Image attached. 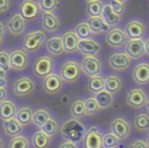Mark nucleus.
<instances>
[{
  "label": "nucleus",
  "instance_id": "nucleus-31",
  "mask_svg": "<svg viewBox=\"0 0 149 148\" xmlns=\"http://www.w3.org/2000/svg\"><path fill=\"white\" fill-rule=\"evenodd\" d=\"M135 128L139 132H147L149 131V113H139L134 118Z\"/></svg>",
  "mask_w": 149,
  "mask_h": 148
},
{
  "label": "nucleus",
  "instance_id": "nucleus-9",
  "mask_svg": "<svg viewBox=\"0 0 149 148\" xmlns=\"http://www.w3.org/2000/svg\"><path fill=\"white\" fill-rule=\"evenodd\" d=\"M147 93L141 87H133L129 89L126 94V104L135 110H140L145 107L147 101Z\"/></svg>",
  "mask_w": 149,
  "mask_h": 148
},
{
  "label": "nucleus",
  "instance_id": "nucleus-55",
  "mask_svg": "<svg viewBox=\"0 0 149 148\" xmlns=\"http://www.w3.org/2000/svg\"><path fill=\"white\" fill-rule=\"evenodd\" d=\"M86 2H89V1H92V0H85Z\"/></svg>",
  "mask_w": 149,
  "mask_h": 148
},
{
  "label": "nucleus",
  "instance_id": "nucleus-49",
  "mask_svg": "<svg viewBox=\"0 0 149 148\" xmlns=\"http://www.w3.org/2000/svg\"><path fill=\"white\" fill-rule=\"evenodd\" d=\"M7 95H8V92H7L6 87H0V103L3 101L4 99H7Z\"/></svg>",
  "mask_w": 149,
  "mask_h": 148
},
{
  "label": "nucleus",
  "instance_id": "nucleus-6",
  "mask_svg": "<svg viewBox=\"0 0 149 148\" xmlns=\"http://www.w3.org/2000/svg\"><path fill=\"white\" fill-rule=\"evenodd\" d=\"M106 42L113 49H122L125 48L128 42V37L125 33V30L121 26H113L107 32Z\"/></svg>",
  "mask_w": 149,
  "mask_h": 148
},
{
  "label": "nucleus",
  "instance_id": "nucleus-5",
  "mask_svg": "<svg viewBox=\"0 0 149 148\" xmlns=\"http://www.w3.org/2000/svg\"><path fill=\"white\" fill-rule=\"evenodd\" d=\"M125 33L128 39H144L147 34V26L143 19L138 17L130 18L125 24Z\"/></svg>",
  "mask_w": 149,
  "mask_h": 148
},
{
  "label": "nucleus",
  "instance_id": "nucleus-51",
  "mask_svg": "<svg viewBox=\"0 0 149 148\" xmlns=\"http://www.w3.org/2000/svg\"><path fill=\"white\" fill-rule=\"evenodd\" d=\"M4 147V141H3V138L0 136V148H3Z\"/></svg>",
  "mask_w": 149,
  "mask_h": 148
},
{
  "label": "nucleus",
  "instance_id": "nucleus-4",
  "mask_svg": "<svg viewBox=\"0 0 149 148\" xmlns=\"http://www.w3.org/2000/svg\"><path fill=\"white\" fill-rule=\"evenodd\" d=\"M33 73L40 78H45L55 69V60L49 55H41L33 61Z\"/></svg>",
  "mask_w": 149,
  "mask_h": 148
},
{
  "label": "nucleus",
  "instance_id": "nucleus-19",
  "mask_svg": "<svg viewBox=\"0 0 149 148\" xmlns=\"http://www.w3.org/2000/svg\"><path fill=\"white\" fill-rule=\"evenodd\" d=\"M77 50L83 55H90V56H96L100 54L102 50L100 42L95 40L94 38L90 37L87 39H80L78 42Z\"/></svg>",
  "mask_w": 149,
  "mask_h": 148
},
{
  "label": "nucleus",
  "instance_id": "nucleus-43",
  "mask_svg": "<svg viewBox=\"0 0 149 148\" xmlns=\"http://www.w3.org/2000/svg\"><path fill=\"white\" fill-rule=\"evenodd\" d=\"M109 3L111 4L113 11L120 16H123L127 11V6H126V3H124V2H121L119 0H110Z\"/></svg>",
  "mask_w": 149,
  "mask_h": 148
},
{
  "label": "nucleus",
  "instance_id": "nucleus-37",
  "mask_svg": "<svg viewBox=\"0 0 149 148\" xmlns=\"http://www.w3.org/2000/svg\"><path fill=\"white\" fill-rule=\"evenodd\" d=\"M40 128H41L42 132H44L47 136H49L52 138L58 131V123L55 119L51 117V118H50L43 126L40 127Z\"/></svg>",
  "mask_w": 149,
  "mask_h": 148
},
{
  "label": "nucleus",
  "instance_id": "nucleus-15",
  "mask_svg": "<svg viewBox=\"0 0 149 148\" xmlns=\"http://www.w3.org/2000/svg\"><path fill=\"white\" fill-rule=\"evenodd\" d=\"M125 52L132 60H140L146 55L144 39H129L125 46Z\"/></svg>",
  "mask_w": 149,
  "mask_h": 148
},
{
  "label": "nucleus",
  "instance_id": "nucleus-10",
  "mask_svg": "<svg viewBox=\"0 0 149 148\" xmlns=\"http://www.w3.org/2000/svg\"><path fill=\"white\" fill-rule=\"evenodd\" d=\"M30 58L28 52L22 48H17L10 52V69L22 72L29 67Z\"/></svg>",
  "mask_w": 149,
  "mask_h": 148
},
{
  "label": "nucleus",
  "instance_id": "nucleus-40",
  "mask_svg": "<svg viewBox=\"0 0 149 148\" xmlns=\"http://www.w3.org/2000/svg\"><path fill=\"white\" fill-rule=\"evenodd\" d=\"M120 140L112 132L104 133L102 135V148H115L119 147Z\"/></svg>",
  "mask_w": 149,
  "mask_h": 148
},
{
  "label": "nucleus",
  "instance_id": "nucleus-12",
  "mask_svg": "<svg viewBox=\"0 0 149 148\" xmlns=\"http://www.w3.org/2000/svg\"><path fill=\"white\" fill-rule=\"evenodd\" d=\"M132 59L125 51H118L111 54L109 58V65L115 71L123 72L130 68Z\"/></svg>",
  "mask_w": 149,
  "mask_h": 148
},
{
  "label": "nucleus",
  "instance_id": "nucleus-47",
  "mask_svg": "<svg viewBox=\"0 0 149 148\" xmlns=\"http://www.w3.org/2000/svg\"><path fill=\"white\" fill-rule=\"evenodd\" d=\"M59 148H78V145H77V143L73 142V141L65 140L64 142L60 145Z\"/></svg>",
  "mask_w": 149,
  "mask_h": 148
},
{
  "label": "nucleus",
  "instance_id": "nucleus-2",
  "mask_svg": "<svg viewBox=\"0 0 149 148\" xmlns=\"http://www.w3.org/2000/svg\"><path fill=\"white\" fill-rule=\"evenodd\" d=\"M46 40H47V34L45 31L42 28L33 30L24 37L22 42V49L30 53H36L45 44Z\"/></svg>",
  "mask_w": 149,
  "mask_h": 148
},
{
  "label": "nucleus",
  "instance_id": "nucleus-13",
  "mask_svg": "<svg viewBox=\"0 0 149 148\" xmlns=\"http://www.w3.org/2000/svg\"><path fill=\"white\" fill-rule=\"evenodd\" d=\"M18 12L26 22H31L41 14L42 10L37 0H22L18 5Z\"/></svg>",
  "mask_w": 149,
  "mask_h": 148
},
{
  "label": "nucleus",
  "instance_id": "nucleus-16",
  "mask_svg": "<svg viewBox=\"0 0 149 148\" xmlns=\"http://www.w3.org/2000/svg\"><path fill=\"white\" fill-rule=\"evenodd\" d=\"M6 28L11 36L19 37L26 32V20L20 15L19 12H14L6 22Z\"/></svg>",
  "mask_w": 149,
  "mask_h": 148
},
{
  "label": "nucleus",
  "instance_id": "nucleus-39",
  "mask_svg": "<svg viewBox=\"0 0 149 148\" xmlns=\"http://www.w3.org/2000/svg\"><path fill=\"white\" fill-rule=\"evenodd\" d=\"M84 107L87 116H93L100 111V108L94 97H89L84 99Z\"/></svg>",
  "mask_w": 149,
  "mask_h": 148
},
{
  "label": "nucleus",
  "instance_id": "nucleus-42",
  "mask_svg": "<svg viewBox=\"0 0 149 148\" xmlns=\"http://www.w3.org/2000/svg\"><path fill=\"white\" fill-rule=\"evenodd\" d=\"M0 68L8 72L10 70V53L6 50H0Z\"/></svg>",
  "mask_w": 149,
  "mask_h": 148
},
{
  "label": "nucleus",
  "instance_id": "nucleus-23",
  "mask_svg": "<svg viewBox=\"0 0 149 148\" xmlns=\"http://www.w3.org/2000/svg\"><path fill=\"white\" fill-rule=\"evenodd\" d=\"M123 88V80L122 77L119 74L111 73L106 76V81H104V89L109 92L116 94L121 91Z\"/></svg>",
  "mask_w": 149,
  "mask_h": 148
},
{
  "label": "nucleus",
  "instance_id": "nucleus-8",
  "mask_svg": "<svg viewBox=\"0 0 149 148\" xmlns=\"http://www.w3.org/2000/svg\"><path fill=\"white\" fill-rule=\"evenodd\" d=\"M80 66L81 71L88 77L102 74V70H104V65L97 56L84 55L80 63Z\"/></svg>",
  "mask_w": 149,
  "mask_h": 148
},
{
  "label": "nucleus",
  "instance_id": "nucleus-34",
  "mask_svg": "<svg viewBox=\"0 0 149 148\" xmlns=\"http://www.w3.org/2000/svg\"><path fill=\"white\" fill-rule=\"evenodd\" d=\"M70 114L73 118L81 119L86 117V111L84 107V99H77L72 103L70 108Z\"/></svg>",
  "mask_w": 149,
  "mask_h": 148
},
{
  "label": "nucleus",
  "instance_id": "nucleus-30",
  "mask_svg": "<svg viewBox=\"0 0 149 148\" xmlns=\"http://www.w3.org/2000/svg\"><path fill=\"white\" fill-rule=\"evenodd\" d=\"M104 81H106V76L102 74L94 75V76L89 77L88 82H87V87L90 92L93 94L100 92V91L104 89Z\"/></svg>",
  "mask_w": 149,
  "mask_h": 148
},
{
  "label": "nucleus",
  "instance_id": "nucleus-29",
  "mask_svg": "<svg viewBox=\"0 0 149 148\" xmlns=\"http://www.w3.org/2000/svg\"><path fill=\"white\" fill-rule=\"evenodd\" d=\"M94 99L97 101L100 110L109 109V108L114 104V94L109 92L106 89L95 93V94H94Z\"/></svg>",
  "mask_w": 149,
  "mask_h": 148
},
{
  "label": "nucleus",
  "instance_id": "nucleus-56",
  "mask_svg": "<svg viewBox=\"0 0 149 148\" xmlns=\"http://www.w3.org/2000/svg\"><path fill=\"white\" fill-rule=\"evenodd\" d=\"M115 148H119V147H115Z\"/></svg>",
  "mask_w": 149,
  "mask_h": 148
},
{
  "label": "nucleus",
  "instance_id": "nucleus-17",
  "mask_svg": "<svg viewBox=\"0 0 149 148\" xmlns=\"http://www.w3.org/2000/svg\"><path fill=\"white\" fill-rule=\"evenodd\" d=\"M43 88L48 94H56L64 86V81L58 73L52 72L43 79Z\"/></svg>",
  "mask_w": 149,
  "mask_h": 148
},
{
  "label": "nucleus",
  "instance_id": "nucleus-53",
  "mask_svg": "<svg viewBox=\"0 0 149 148\" xmlns=\"http://www.w3.org/2000/svg\"><path fill=\"white\" fill-rule=\"evenodd\" d=\"M146 143L148 144V146H149V131H148V134H147V136H146Z\"/></svg>",
  "mask_w": 149,
  "mask_h": 148
},
{
  "label": "nucleus",
  "instance_id": "nucleus-27",
  "mask_svg": "<svg viewBox=\"0 0 149 148\" xmlns=\"http://www.w3.org/2000/svg\"><path fill=\"white\" fill-rule=\"evenodd\" d=\"M33 109L30 106H22L16 111L14 118L22 126H29L33 123Z\"/></svg>",
  "mask_w": 149,
  "mask_h": 148
},
{
  "label": "nucleus",
  "instance_id": "nucleus-14",
  "mask_svg": "<svg viewBox=\"0 0 149 148\" xmlns=\"http://www.w3.org/2000/svg\"><path fill=\"white\" fill-rule=\"evenodd\" d=\"M102 135L97 126H91L83 136V148H102Z\"/></svg>",
  "mask_w": 149,
  "mask_h": 148
},
{
  "label": "nucleus",
  "instance_id": "nucleus-33",
  "mask_svg": "<svg viewBox=\"0 0 149 148\" xmlns=\"http://www.w3.org/2000/svg\"><path fill=\"white\" fill-rule=\"evenodd\" d=\"M104 2L102 0H92L87 2L86 4V14L88 17H95L100 16L104 8Z\"/></svg>",
  "mask_w": 149,
  "mask_h": 148
},
{
  "label": "nucleus",
  "instance_id": "nucleus-50",
  "mask_svg": "<svg viewBox=\"0 0 149 148\" xmlns=\"http://www.w3.org/2000/svg\"><path fill=\"white\" fill-rule=\"evenodd\" d=\"M144 44H145V53L146 55L149 56V36L144 39Z\"/></svg>",
  "mask_w": 149,
  "mask_h": 148
},
{
  "label": "nucleus",
  "instance_id": "nucleus-52",
  "mask_svg": "<svg viewBox=\"0 0 149 148\" xmlns=\"http://www.w3.org/2000/svg\"><path fill=\"white\" fill-rule=\"evenodd\" d=\"M145 108H146V110H147V111H148V113H149V97H148V99H147V101H146Z\"/></svg>",
  "mask_w": 149,
  "mask_h": 148
},
{
  "label": "nucleus",
  "instance_id": "nucleus-36",
  "mask_svg": "<svg viewBox=\"0 0 149 148\" xmlns=\"http://www.w3.org/2000/svg\"><path fill=\"white\" fill-rule=\"evenodd\" d=\"M74 32L79 39H87V38L93 36L88 26V24H87V20H81V22H79L76 24V26H75Z\"/></svg>",
  "mask_w": 149,
  "mask_h": 148
},
{
  "label": "nucleus",
  "instance_id": "nucleus-32",
  "mask_svg": "<svg viewBox=\"0 0 149 148\" xmlns=\"http://www.w3.org/2000/svg\"><path fill=\"white\" fill-rule=\"evenodd\" d=\"M33 148H48L51 143V137L47 136L41 130L36 132L31 139Z\"/></svg>",
  "mask_w": 149,
  "mask_h": 148
},
{
  "label": "nucleus",
  "instance_id": "nucleus-35",
  "mask_svg": "<svg viewBox=\"0 0 149 148\" xmlns=\"http://www.w3.org/2000/svg\"><path fill=\"white\" fill-rule=\"evenodd\" d=\"M51 118V115L48 110L44 108L37 109L33 114V123L38 127H41Z\"/></svg>",
  "mask_w": 149,
  "mask_h": 148
},
{
  "label": "nucleus",
  "instance_id": "nucleus-25",
  "mask_svg": "<svg viewBox=\"0 0 149 148\" xmlns=\"http://www.w3.org/2000/svg\"><path fill=\"white\" fill-rule=\"evenodd\" d=\"M87 24H88V26L90 31H91L92 35L104 34V33H107L111 28L102 16L88 17L87 18Z\"/></svg>",
  "mask_w": 149,
  "mask_h": 148
},
{
  "label": "nucleus",
  "instance_id": "nucleus-46",
  "mask_svg": "<svg viewBox=\"0 0 149 148\" xmlns=\"http://www.w3.org/2000/svg\"><path fill=\"white\" fill-rule=\"evenodd\" d=\"M7 85V72L0 68V87H6Z\"/></svg>",
  "mask_w": 149,
  "mask_h": 148
},
{
  "label": "nucleus",
  "instance_id": "nucleus-26",
  "mask_svg": "<svg viewBox=\"0 0 149 148\" xmlns=\"http://www.w3.org/2000/svg\"><path fill=\"white\" fill-rule=\"evenodd\" d=\"M17 111V108L14 101L10 99H4L0 103V119L2 121H7L14 118Z\"/></svg>",
  "mask_w": 149,
  "mask_h": 148
},
{
  "label": "nucleus",
  "instance_id": "nucleus-38",
  "mask_svg": "<svg viewBox=\"0 0 149 148\" xmlns=\"http://www.w3.org/2000/svg\"><path fill=\"white\" fill-rule=\"evenodd\" d=\"M8 148H30V140L24 135H17L9 141Z\"/></svg>",
  "mask_w": 149,
  "mask_h": 148
},
{
  "label": "nucleus",
  "instance_id": "nucleus-7",
  "mask_svg": "<svg viewBox=\"0 0 149 148\" xmlns=\"http://www.w3.org/2000/svg\"><path fill=\"white\" fill-rule=\"evenodd\" d=\"M36 89V82L30 76H22L12 84V92L17 97H24L31 94Z\"/></svg>",
  "mask_w": 149,
  "mask_h": 148
},
{
  "label": "nucleus",
  "instance_id": "nucleus-24",
  "mask_svg": "<svg viewBox=\"0 0 149 148\" xmlns=\"http://www.w3.org/2000/svg\"><path fill=\"white\" fill-rule=\"evenodd\" d=\"M104 20L107 22L110 28H113V26H118L122 22V16L116 14L114 11H113L112 7H111V4L109 3H104V8H102V14H100Z\"/></svg>",
  "mask_w": 149,
  "mask_h": 148
},
{
  "label": "nucleus",
  "instance_id": "nucleus-41",
  "mask_svg": "<svg viewBox=\"0 0 149 148\" xmlns=\"http://www.w3.org/2000/svg\"><path fill=\"white\" fill-rule=\"evenodd\" d=\"M38 3L43 11H56L60 6V0H38Z\"/></svg>",
  "mask_w": 149,
  "mask_h": 148
},
{
  "label": "nucleus",
  "instance_id": "nucleus-44",
  "mask_svg": "<svg viewBox=\"0 0 149 148\" xmlns=\"http://www.w3.org/2000/svg\"><path fill=\"white\" fill-rule=\"evenodd\" d=\"M128 148H149L148 144L146 143V140L144 139H135L134 141H132L129 144Z\"/></svg>",
  "mask_w": 149,
  "mask_h": 148
},
{
  "label": "nucleus",
  "instance_id": "nucleus-45",
  "mask_svg": "<svg viewBox=\"0 0 149 148\" xmlns=\"http://www.w3.org/2000/svg\"><path fill=\"white\" fill-rule=\"evenodd\" d=\"M11 7V0H0V13H5Z\"/></svg>",
  "mask_w": 149,
  "mask_h": 148
},
{
  "label": "nucleus",
  "instance_id": "nucleus-18",
  "mask_svg": "<svg viewBox=\"0 0 149 148\" xmlns=\"http://www.w3.org/2000/svg\"><path fill=\"white\" fill-rule=\"evenodd\" d=\"M41 22L43 30L47 33L57 32L61 26V19L55 11H42Z\"/></svg>",
  "mask_w": 149,
  "mask_h": 148
},
{
  "label": "nucleus",
  "instance_id": "nucleus-22",
  "mask_svg": "<svg viewBox=\"0 0 149 148\" xmlns=\"http://www.w3.org/2000/svg\"><path fill=\"white\" fill-rule=\"evenodd\" d=\"M46 49L52 56H55V57L61 56L63 53H65L64 47H63L62 36L54 35V36L50 37L46 41Z\"/></svg>",
  "mask_w": 149,
  "mask_h": 148
},
{
  "label": "nucleus",
  "instance_id": "nucleus-20",
  "mask_svg": "<svg viewBox=\"0 0 149 148\" xmlns=\"http://www.w3.org/2000/svg\"><path fill=\"white\" fill-rule=\"evenodd\" d=\"M132 77L138 85L149 84V62L141 61L136 64L133 68Z\"/></svg>",
  "mask_w": 149,
  "mask_h": 148
},
{
  "label": "nucleus",
  "instance_id": "nucleus-11",
  "mask_svg": "<svg viewBox=\"0 0 149 148\" xmlns=\"http://www.w3.org/2000/svg\"><path fill=\"white\" fill-rule=\"evenodd\" d=\"M111 132L120 141L126 140L131 134V124L126 118L119 116L115 118L111 123Z\"/></svg>",
  "mask_w": 149,
  "mask_h": 148
},
{
  "label": "nucleus",
  "instance_id": "nucleus-21",
  "mask_svg": "<svg viewBox=\"0 0 149 148\" xmlns=\"http://www.w3.org/2000/svg\"><path fill=\"white\" fill-rule=\"evenodd\" d=\"M79 38L75 34L74 30H68L62 35L63 47L64 51L68 54H72L77 52V46H78Z\"/></svg>",
  "mask_w": 149,
  "mask_h": 148
},
{
  "label": "nucleus",
  "instance_id": "nucleus-1",
  "mask_svg": "<svg viewBox=\"0 0 149 148\" xmlns=\"http://www.w3.org/2000/svg\"><path fill=\"white\" fill-rule=\"evenodd\" d=\"M60 132L65 140H70L75 143L80 142L83 139L86 128L85 125L77 118H69L61 125Z\"/></svg>",
  "mask_w": 149,
  "mask_h": 148
},
{
  "label": "nucleus",
  "instance_id": "nucleus-54",
  "mask_svg": "<svg viewBox=\"0 0 149 148\" xmlns=\"http://www.w3.org/2000/svg\"><path fill=\"white\" fill-rule=\"evenodd\" d=\"M119 1H121V2H124V3H127L129 0H119Z\"/></svg>",
  "mask_w": 149,
  "mask_h": 148
},
{
  "label": "nucleus",
  "instance_id": "nucleus-28",
  "mask_svg": "<svg viewBox=\"0 0 149 148\" xmlns=\"http://www.w3.org/2000/svg\"><path fill=\"white\" fill-rule=\"evenodd\" d=\"M3 130L6 135L10 137H15L20 135V133L24 130V126L17 122L15 118H12L10 120L3 121Z\"/></svg>",
  "mask_w": 149,
  "mask_h": 148
},
{
  "label": "nucleus",
  "instance_id": "nucleus-3",
  "mask_svg": "<svg viewBox=\"0 0 149 148\" xmlns=\"http://www.w3.org/2000/svg\"><path fill=\"white\" fill-rule=\"evenodd\" d=\"M81 66L77 60H65L60 66L59 75L64 82L74 83L79 79L81 75Z\"/></svg>",
  "mask_w": 149,
  "mask_h": 148
},
{
  "label": "nucleus",
  "instance_id": "nucleus-48",
  "mask_svg": "<svg viewBox=\"0 0 149 148\" xmlns=\"http://www.w3.org/2000/svg\"><path fill=\"white\" fill-rule=\"evenodd\" d=\"M4 36H5V26H4V22L0 19V47L3 45Z\"/></svg>",
  "mask_w": 149,
  "mask_h": 148
}]
</instances>
